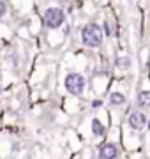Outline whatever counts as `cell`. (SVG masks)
Masks as SVG:
<instances>
[{
  "mask_svg": "<svg viewBox=\"0 0 150 159\" xmlns=\"http://www.w3.org/2000/svg\"><path fill=\"white\" fill-rule=\"evenodd\" d=\"M81 41L88 48H99L103 43V29L95 23H88L81 29Z\"/></svg>",
  "mask_w": 150,
  "mask_h": 159,
  "instance_id": "1",
  "label": "cell"
},
{
  "mask_svg": "<svg viewBox=\"0 0 150 159\" xmlns=\"http://www.w3.org/2000/svg\"><path fill=\"white\" fill-rule=\"evenodd\" d=\"M65 90L69 92L71 96H80L81 92L85 90V78L80 73H69L65 76Z\"/></svg>",
  "mask_w": 150,
  "mask_h": 159,
  "instance_id": "2",
  "label": "cell"
},
{
  "mask_svg": "<svg viewBox=\"0 0 150 159\" xmlns=\"http://www.w3.org/2000/svg\"><path fill=\"white\" fill-rule=\"evenodd\" d=\"M64 18H65L64 16V11L58 9V7H50L44 12V23H46L50 29H58L64 23Z\"/></svg>",
  "mask_w": 150,
  "mask_h": 159,
  "instance_id": "3",
  "label": "cell"
},
{
  "mask_svg": "<svg viewBox=\"0 0 150 159\" xmlns=\"http://www.w3.org/2000/svg\"><path fill=\"white\" fill-rule=\"evenodd\" d=\"M129 125L133 127L134 131H141L147 125V115L143 111H133V113L129 115V119H127Z\"/></svg>",
  "mask_w": 150,
  "mask_h": 159,
  "instance_id": "4",
  "label": "cell"
},
{
  "mask_svg": "<svg viewBox=\"0 0 150 159\" xmlns=\"http://www.w3.org/2000/svg\"><path fill=\"white\" fill-rule=\"evenodd\" d=\"M118 147L115 143H103L99 148V159H117L118 157Z\"/></svg>",
  "mask_w": 150,
  "mask_h": 159,
  "instance_id": "5",
  "label": "cell"
},
{
  "mask_svg": "<svg viewBox=\"0 0 150 159\" xmlns=\"http://www.w3.org/2000/svg\"><path fill=\"white\" fill-rule=\"evenodd\" d=\"M136 104L139 110H147L150 108V90H141L136 97Z\"/></svg>",
  "mask_w": 150,
  "mask_h": 159,
  "instance_id": "6",
  "label": "cell"
},
{
  "mask_svg": "<svg viewBox=\"0 0 150 159\" xmlns=\"http://www.w3.org/2000/svg\"><path fill=\"white\" fill-rule=\"evenodd\" d=\"M110 102H111V106H122V104H126V96L122 92H111Z\"/></svg>",
  "mask_w": 150,
  "mask_h": 159,
  "instance_id": "7",
  "label": "cell"
},
{
  "mask_svg": "<svg viewBox=\"0 0 150 159\" xmlns=\"http://www.w3.org/2000/svg\"><path fill=\"white\" fill-rule=\"evenodd\" d=\"M92 133L95 134V136H104V133H106L104 125L99 122V119H94L92 120Z\"/></svg>",
  "mask_w": 150,
  "mask_h": 159,
  "instance_id": "8",
  "label": "cell"
},
{
  "mask_svg": "<svg viewBox=\"0 0 150 159\" xmlns=\"http://www.w3.org/2000/svg\"><path fill=\"white\" fill-rule=\"evenodd\" d=\"M117 66H118V67L127 69L129 66H131V58L126 57V55H124V57H118V58H117Z\"/></svg>",
  "mask_w": 150,
  "mask_h": 159,
  "instance_id": "9",
  "label": "cell"
},
{
  "mask_svg": "<svg viewBox=\"0 0 150 159\" xmlns=\"http://www.w3.org/2000/svg\"><path fill=\"white\" fill-rule=\"evenodd\" d=\"M104 34H106V35H111V27H110V21H104Z\"/></svg>",
  "mask_w": 150,
  "mask_h": 159,
  "instance_id": "10",
  "label": "cell"
},
{
  "mask_svg": "<svg viewBox=\"0 0 150 159\" xmlns=\"http://www.w3.org/2000/svg\"><path fill=\"white\" fill-rule=\"evenodd\" d=\"M6 2H4V0H2V2H0V16H6Z\"/></svg>",
  "mask_w": 150,
  "mask_h": 159,
  "instance_id": "11",
  "label": "cell"
},
{
  "mask_svg": "<svg viewBox=\"0 0 150 159\" xmlns=\"http://www.w3.org/2000/svg\"><path fill=\"white\" fill-rule=\"evenodd\" d=\"M92 106L94 108H99V106H103V101H101V99H95V101L92 102Z\"/></svg>",
  "mask_w": 150,
  "mask_h": 159,
  "instance_id": "12",
  "label": "cell"
}]
</instances>
